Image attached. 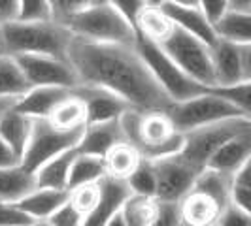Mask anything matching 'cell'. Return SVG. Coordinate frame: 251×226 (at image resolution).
Listing matches in <instances>:
<instances>
[{
    "label": "cell",
    "mask_w": 251,
    "mask_h": 226,
    "mask_svg": "<svg viewBox=\"0 0 251 226\" xmlns=\"http://www.w3.org/2000/svg\"><path fill=\"white\" fill-rule=\"evenodd\" d=\"M66 59L79 85L106 89L132 110L164 112L170 106L134 45L99 44L72 36Z\"/></svg>",
    "instance_id": "1"
},
{
    "label": "cell",
    "mask_w": 251,
    "mask_h": 226,
    "mask_svg": "<svg viewBox=\"0 0 251 226\" xmlns=\"http://www.w3.org/2000/svg\"><path fill=\"white\" fill-rule=\"evenodd\" d=\"M123 141L140 151L146 160H159L181 151L183 136L177 132L164 112L126 110L119 117Z\"/></svg>",
    "instance_id": "2"
},
{
    "label": "cell",
    "mask_w": 251,
    "mask_h": 226,
    "mask_svg": "<svg viewBox=\"0 0 251 226\" xmlns=\"http://www.w3.org/2000/svg\"><path fill=\"white\" fill-rule=\"evenodd\" d=\"M2 53L19 55H51L66 59L72 34L57 21H12L0 25Z\"/></svg>",
    "instance_id": "3"
},
{
    "label": "cell",
    "mask_w": 251,
    "mask_h": 226,
    "mask_svg": "<svg viewBox=\"0 0 251 226\" xmlns=\"http://www.w3.org/2000/svg\"><path fill=\"white\" fill-rule=\"evenodd\" d=\"M61 25L72 36L99 44L134 45L136 38V30L108 2H100L81 12L72 13L61 21Z\"/></svg>",
    "instance_id": "4"
},
{
    "label": "cell",
    "mask_w": 251,
    "mask_h": 226,
    "mask_svg": "<svg viewBox=\"0 0 251 226\" xmlns=\"http://www.w3.org/2000/svg\"><path fill=\"white\" fill-rule=\"evenodd\" d=\"M134 49L138 51V55L142 57L144 64L148 66L150 74L153 75V79L159 83V87L164 90V94L168 96L170 102H181L193 98L197 94H201L206 90L204 85L197 83L195 79H191L179 66H177L164 49L151 42L148 38L136 34L134 38Z\"/></svg>",
    "instance_id": "5"
},
{
    "label": "cell",
    "mask_w": 251,
    "mask_h": 226,
    "mask_svg": "<svg viewBox=\"0 0 251 226\" xmlns=\"http://www.w3.org/2000/svg\"><path fill=\"white\" fill-rule=\"evenodd\" d=\"M164 113L170 117L172 125L179 134H185L189 130H195V128H201L206 125H214L219 121H226V119L251 117L250 113L240 112L232 104L212 94L208 87L204 92L193 96V98L181 102H170V106L164 110Z\"/></svg>",
    "instance_id": "6"
},
{
    "label": "cell",
    "mask_w": 251,
    "mask_h": 226,
    "mask_svg": "<svg viewBox=\"0 0 251 226\" xmlns=\"http://www.w3.org/2000/svg\"><path fill=\"white\" fill-rule=\"evenodd\" d=\"M244 130H251V117L226 119V121H219L214 125L189 130L185 134H181L183 143H181V151L177 155L193 168L202 170V168H206L210 157L215 151L232 136H236Z\"/></svg>",
    "instance_id": "7"
},
{
    "label": "cell",
    "mask_w": 251,
    "mask_h": 226,
    "mask_svg": "<svg viewBox=\"0 0 251 226\" xmlns=\"http://www.w3.org/2000/svg\"><path fill=\"white\" fill-rule=\"evenodd\" d=\"M83 128L61 130V128L51 125L48 119H32L30 136H28L25 151L21 155L19 166L26 170L28 174H34L38 168L44 162H48L50 158L70 149H75Z\"/></svg>",
    "instance_id": "8"
},
{
    "label": "cell",
    "mask_w": 251,
    "mask_h": 226,
    "mask_svg": "<svg viewBox=\"0 0 251 226\" xmlns=\"http://www.w3.org/2000/svg\"><path fill=\"white\" fill-rule=\"evenodd\" d=\"M159 45L191 79H195L204 87H212L215 83L208 44L174 26V30Z\"/></svg>",
    "instance_id": "9"
},
{
    "label": "cell",
    "mask_w": 251,
    "mask_h": 226,
    "mask_svg": "<svg viewBox=\"0 0 251 226\" xmlns=\"http://www.w3.org/2000/svg\"><path fill=\"white\" fill-rule=\"evenodd\" d=\"M28 87H77V77L68 59L51 55H19L13 57Z\"/></svg>",
    "instance_id": "10"
},
{
    "label": "cell",
    "mask_w": 251,
    "mask_h": 226,
    "mask_svg": "<svg viewBox=\"0 0 251 226\" xmlns=\"http://www.w3.org/2000/svg\"><path fill=\"white\" fill-rule=\"evenodd\" d=\"M214 85L251 81V44H232L215 40L210 45Z\"/></svg>",
    "instance_id": "11"
},
{
    "label": "cell",
    "mask_w": 251,
    "mask_h": 226,
    "mask_svg": "<svg viewBox=\"0 0 251 226\" xmlns=\"http://www.w3.org/2000/svg\"><path fill=\"white\" fill-rule=\"evenodd\" d=\"M155 168L157 190L155 198L159 202H179L187 194L201 170L193 168L179 155L164 157L159 160H151Z\"/></svg>",
    "instance_id": "12"
},
{
    "label": "cell",
    "mask_w": 251,
    "mask_h": 226,
    "mask_svg": "<svg viewBox=\"0 0 251 226\" xmlns=\"http://www.w3.org/2000/svg\"><path fill=\"white\" fill-rule=\"evenodd\" d=\"M74 92L81 98L85 106V125L117 121L126 110H130L119 96H115L106 89L77 85L74 87Z\"/></svg>",
    "instance_id": "13"
},
{
    "label": "cell",
    "mask_w": 251,
    "mask_h": 226,
    "mask_svg": "<svg viewBox=\"0 0 251 226\" xmlns=\"http://www.w3.org/2000/svg\"><path fill=\"white\" fill-rule=\"evenodd\" d=\"M251 160V130H244L225 141L210 157L206 168L217 170L226 176H234L244 164Z\"/></svg>",
    "instance_id": "14"
},
{
    "label": "cell",
    "mask_w": 251,
    "mask_h": 226,
    "mask_svg": "<svg viewBox=\"0 0 251 226\" xmlns=\"http://www.w3.org/2000/svg\"><path fill=\"white\" fill-rule=\"evenodd\" d=\"M179 219L185 226H210L215 225L223 205H219L214 198L204 194L197 188H191L187 194L177 202Z\"/></svg>",
    "instance_id": "15"
},
{
    "label": "cell",
    "mask_w": 251,
    "mask_h": 226,
    "mask_svg": "<svg viewBox=\"0 0 251 226\" xmlns=\"http://www.w3.org/2000/svg\"><path fill=\"white\" fill-rule=\"evenodd\" d=\"M72 89L66 87H30L15 102V110L30 119H48L51 110L64 100Z\"/></svg>",
    "instance_id": "16"
},
{
    "label": "cell",
    "mask_w": 251,
    "mask_h": 226,
    "mask_svg": "<svg viewBox=\"0 0 251 226\" xmlns=\"http://www.w3.org/2000/svg\"><path fill=\"white\" fill-rule=\"evenodd\" d=\"M159 8L168 15V19L174 23V26L193 34L195 38L202 40L204 44L212 45L217 40L214 26L201 12V8H183V6H176L172 2H163V4H159Z\"/></svg>",
    "instance_id": "17"
},
{
    "label": "cell",
    "mask_w": 251,
    "mask_h": 226,
    "mask_svg": "<svg viewBox=\"0 0 251 226\" xmlns=\"http://www.w3.org/2000/svg\"><path fill=\"white\" fill-rule=\"evenodd\" d=\"M68 200V190H57V188H40L34 187L26 192L15 205L32 221V223H46L51 213L61 207Z\"/></svg>",
    "instance_id": "18"
},
{
    "label": "cell",
    "mask_w": 251,
    "mask_h": 226,
    "mask_svg": "<svg viewBox=\"0 0 251 226\" xmlns=\"http://www.w3.org/2000/svg\"><path fill=\"white\" fill-rule=\"evenodd\" d=\"M123 141L119 119L110 121V123H99V125H85L81 138L75 145L77 153L83 155H93V157H104L112 149L115 143Z\"/></svg>",
    "instance_id": "19"
},
{
    "label": "cell",
    "mask_w": 251,
    "mask_h": 226,
    "mask_svg": "<svg viewBox=\"0 0 251 226\" xmlns=\"http://www.w3.org/2000/svg\"><path fill=\"white\" fill-rule=\"evenodd\" d=\"M100 200L93 213L85 219L83 226H104V223L112 217L115 211L121 209V203L130 194L125 181L113 179V177H102L100 181Z\"/></svg>",
    "instance_id": "20"
},
{
    "label": "cell",
    "mask_w": 251,
    "mask_h": 226,
    "mask_svg": "<svg viewBox=\"0 0 251 226\" xmlns=\"http://www.w3.org/2000/svg\"><path fill=\"white\" fill-rule=\"evenodd\" d=\"M74 157H75V149H70L42 164L36 172L32 174V177H34V187L68 190V174H70V166H72Z\"/></svg>",
    "instance_id": "21"
},
{
    "label": "cell",
    "mask_w": 251,
    "mask_h": 226,
    "mask_svg": "<svg viewBox=\"0 0 251 226\" xmlns=\"http://www.w3.org/2000/svg\"><path fill=\"white\" fill-rule=\"evenodd\" d=\"M30 128H32V119L17 112L15 104L12 108L0 112V138L19 155V158L25 151V145L30 136Z\"/></svg>",
    "instance_id": "22"
},
{
    "label": "cell",
    "mask_w": 251,
    "mask_h": 226,
    "mask_svg": "<svg viewBox=\"0 0 251 226\" xmlns=\"http://www.w3.org/2000/svg\"><path fill=\"white\" fill-rule=\"evenodd\" d=\"M102 160H104L106 176L113 177V179L126 181L128 177L134 174V170L140 166V162L144 160V157L130 143L119 141V143H115L112 149L102 157Z\"/></svg>",
    "instance_id": "23"
},
{
    "label": "cell",
    "mask_w": 251,
    "mask_h": 226,
    "mask_svg": "<svg viewBox=\"0 0 251 226\" xmlns=\"http://www.w3.org/2000/svg\"><path fill=\"white\" fill-rule=\"evenodd\" d=\"M215 38L232 44H251V13L226 10L214 25Z\"/></svg>",
    "instance_id": "24"
},
{
    "label": "cell",
    "mask_w": 251,
    "mask_h": 226,
    "mask_svg": "<svg viewBox=\"0 0 251 226\" xmlns=\"http://www.w3.org/2000/svg\"><path fill=\"white\" fill-rule=\"evenodd\" d=\"M34 188V177L21 166L0 168V202L17 203Z\"/></svg>",
    "instance_id": "25"
},
{
    "label": "cell",
    "mask_w": 251,
    "mask_h": 226,
    "mask_svg": "<svg viewBox=\"0 0 251 226\" xmlns=\"http://www.w3.org/2000/svg\"><path fill=\"white\" fill-rule=\"evenodd\" d=\"M48 121L61 130H77L85 126V106L72 89V92L61 100L48 115Z\"/></svg>",
    "instance_id": "26"
},
{
    "label": "cell",
    "mask_w": 251,
    "mask_h": 226,
    "mask_svg": "<svg viewBox=\"0 0 251 226\" xmlns=\"http://www.w3.org/2000/svg\"><path fill=\"white\" fill-rule=\"evenodd\" d=\"M134 28H136V34L148 38L155 44H161L174 30V23L168 19V15L159 6L148 4L138 15V21H136Z\"/></svg>",
    "instance_id": "27"
},
{
    "label": "cell",
    "mask_w": 251,
    "mask_h": 226,
    "mask_svg": "<svg viewBox=\"0 0 251 226\" xmlns=\"http://www.w3.org/2000/svg\"><path fill=\"white\" fill-rule=\"evenodd\" d=\"M102 177H106V170H104V160L100 157L83 155L75 151V157L70 166V174H68V190L79 185H87V183H99Z\"/></svg>",
    "instance_id": "28"
},
{
    "label": "cell",
    "mask_w": 251,
    "mask_h": 226,
    "mask_svg": "<svg viewBox=\"0 0 251 226\" xmlns=\"http://www.w3.org/2000/svg\"><path fill=\"white\" fill-rule=\"evenodd\" d=\"M230 179H232V176L221 174V172L212 170V168H202L191 188H197L204 194H208L219 205L225 207L230 203Z\"/></svg>",
    "instance_id": "29"
},
{
    "label": "cell",
    "mask_w": 251,
    "mask_h": 226,
    "mask_svg": "<svg viewBox=\"0 0 251 226\" xmlns=\"http://www.w3.org/2000/svg\"><path fill=\"white\" fill-rule=\"evenodd\" d=\"M119 211L126 226H151L157 213V198L128 194Z\"/></svg>",
    "instance_id": "30"
},
{
    "label": "cell",
    "mask_w": 251,
    "mask_h": 226,
    "mask_svg": "<svg viewBox=\"0 0 251 226\" xmlns=\"http://www.w3.org/2000/svg\"><path fill=\"white\" fill-rule=\"evenodd\" d=\"M28 89L15 59L10 55H0V96H21Z\"/></svg>",
    "instance_id": "31"
},
{
    "label": "cell",
    "mask_w": 251,
    "mask_h": 226,
    "mask_svg": "<svg viewBox=\"0 0 251 226\" xmlns=\"http://www.w3.org/2000/svg\"><path fill=\"white\" fill-rule=\"evenodd\" d=\"M208 90L228 104H232L240 112L251 115V81L230 83V85H212L208 87Z\"/></svg>",
    "instance_id": "32"
},
{
    "label": "cell",
    "mask_w": 251,
    "mask_h": 226,
    "mask_svg": "<svg viewBox=\"0 0 251 226\" xmlns=\"http://www.w3.org/2000/svg\"><path fill=\"white\" fill-rule=\"evenodd\" d=\"M130 194H138V196H148L155 198V190H157V179H155V168L151 160H142L140 166L134 170V174L125 181Z\"/></svg>",
    "instance_id": "33"
},
{
    "label": "cell",
    "mask_w": 251,
    "mask_h": 226,
    "mask_svg": "<svg viewBox=\"0 0 251 226\" xmlns=\"http://www.w3.org/2000/svg\"><path fill=\"white\" fill-rule=\"evenodd\" d=\"M100 200V183H87L68 190V202L87 219L99 205Z\"/></svg>",
    "instance_id": "34"
},
{
    "label": "cell",
    "mask_w": 251,
    "mask_h": 226,
    "mask_svg": "<svg viewBox=\"0 0 251 226\" xmlns=\"http://www.w3.org/2000/svg\"><path fill=\"white\" fill-rule=\"evenodd\" d=\"M230 203L251 211V160L230 179Z\"/></svg>",
    "instance_id": "35"
},
{
    "label": "cell",
    "mask_w": 251,
    "mask_h": 226,
    "mask_svg": "<svg viewBox=\"0 0 251 226\" xmlns=\"http://www.w3.org/2000/svg\"><path fill=\"white\" fill-rule=\"evenodd\" d=\"M53 13L48 0H19L17 21H51Z\"/></svg>",
    "instance_id": "36"
},
{
    "label": "cell",
    "mask_w": 251,
    "mask_h": 226,
    "mask_svg": "<svg viewBox=\"0 0 251 226\" xmlns=\"http://www.w3.org/2000/svg\"><path fill=\"white\" fill-rule=\"evenodd\" d=\"M51 6V13H53V21L61 23L63 19H66L68 15H72L75 12H81L89 6L100 4L106 0H48Z\"/></svg>",
    "instance_id": "37"
},
{
    "label": "cell",
    "mask_w": 251,
    "mask_h": 226,
    "mask_svg": "<svg viewBox=\"0 0 251 226\" xmlns=\"http://www.w3.org/2000/svg\"><path fill=\"white\" fill-rule=\"evenodd\" d=\"M83 223H85V217L79 213L68 200L64 202L61 207H57L51 213L50 219L46 221L48 226H83Z\"/></svg>",
    "instance_id": "38"
},
{
    "label": "cell",
    "mask_w": 251,
    "mask_h": 226,
    "mask_svg": "<svg viewBox=\"0 0 251 226\" xmlns=\"http://www.w3.org/2000/svg\"><path fill=\"white\" fill-rule=\"evenodd\" d=\"M112 8H115L119 15L125 19L128 25L136 26V21H138V15L142 13V10L148 6V0H106ZM136 30V28H134Z\"/></svg>",
    "instance_id": "39"
},
{
    "label": "cell",
    "mask_w": 251,
    "mask_h": 226,
    "mask_svg": "<svg viewBox=\"0 0 251 226\" xmlns=\"http://www.w3.org/2000/svg\"><path fill=\"white\" fill-rule=\"evenodd\" d=\"M217 226H251V211H246L234 203H228L221 209Z\"/></svg>",
    "instance_id": "40"
},
{
    "label": "cell",
    "mask_w": 251,
    "mask_h": 226,
    "mask_svg": "<svg viewBox=\"0 0 251 226\" xmlns=\"http://www.w3.org/2000/svg\"><path fill=\"white\" fill-rule=\"evenodd\" d=\"M179 209L176 202H159L157 200V213L151 226H179Z\"/></svg>",
    "instance_id": "41"
},
{
    "label": "cell",
    "mask_w": 251,
    "mask_h": 226,
    "mask_svg": "<svg viewBox=\"0 0 251 226\" xmlns=\"http://www.w3.org/2000/svg\"><path fill=\"white\" fill-rule=\"evenodd\" d=\"M15 203H2L0 202V226H34Z\"/></svg>",
    "instance_id": "42"
},
{
    "label": "cell",
    "mask_w": 251,
    "mask_h": 226,
    "mask_svg": "<svg viewBox=\"0 0 251 226\" xmlns=\"http://www.w3.org/2000/svg\"><path fill=\"white\" fill-rule=\"evenodd\" d=\"M199 8L206 19L214 25L215 21L228 10V0H199Z\"/></svg>",
    "instance_id": "43"
},
{
    "label": "cell",
    "mask_w": 251,
    "mask_h": 226,
    "mask_svg": "<svg viewBox=\"0 0 251 226\" xmlns=\"http://www.w3.org/2000/svg\"><path fill=\"white\" fill-rule=\"evenodd\" d=\"M19 0H0V25L17 21Z\"/></svg>",
    "instance_id": "44"
},
{
    "label": "cell",
    "mask_w": 251,
    "mask_h": 226,
    "mask_svg": "<svg viewBox=\"0 0 251 226\" xmlns=\"http://www.w3.org/2000/svg\"><path fill=\"white\" fill-rule=\"evenodd\" d=\"M21 158L15 151L0 138V168H13V166H19Z\"/></svg>",
    "instance_id": "45"
},
{
    "label": "cell",
    "mask_w": 251,
    "mask_h": 226,
    "mask_svg": "<svg viewBox=\"0 0 251 226\" xmlns=\"http://www.w3.org/2000/svg\"><path fill=\"white\" fill-rule=\"evenodd\" d=\"M228 8L230 10H238V12L251 13V0H228Z\"/></svg>",
    "instance_id": "46"
},
{
    "label": "cell",
    "mask_w": 251,
    "mask_h": 226,
    "mask_svg": "<svg viewBox=\"0 0 251 226\" xmlns=\"http://www.w3.org/2000/svg\"><path fill=\"white\" fill-rule=\"evenodd\" d=\"M104 226H126V223H125V219L121 217V211H115V213L104 223Z\"/></svg>",
    "instance_id": "47"
},
{
    "label": "cell",
    "mask_w": 251,
    "mask_h": 226,
    "mask_svg": "<svg viewBox=\"0 0 251 226\" xmlns=\"http://www.w3.org/2000/svg\"><path fill=\"white\" fill-rule=\"evenodd\" d=\"M164 2H172V4L183 6V8H199V0H164Z\"/></svg>",
    "instance_id": "48"
},
{
    "label": "cell",
    "mask_w": 251,
    "mask_h": 226,
    "mask_svg": "<svg viewBox=\"0 0 251 226\" xmlns=\"http://www.w3.org/2000/svg\"><path fill=\"white\" fill-rule=\"evenodd\" d=\"M164 0H148V4H151V6H159V4H163Z\"/></svg>",
    "instance_id": "49"
},
{
    "label": "cell",
    "mask_w": 251,
    "mask_h": 226,
    "mask_svg": "<svg viewBox=\"0 0 251 226\" xmlns=\"http://www.w3.org/2000/svg\"><path fill=\"white\" fill-rule=\"evenodd\" d=\"M0 55H4L2 53V32H0Z\"/></svg>",
    "instance_id": "50"
},
{
    "label": "cell",
    "mask_w": 251,
    "mask_h": 226,
    "mask_svg": "<svg viewBox=\"0 0 251 226\" xmlns=\"http://www.w3.org/2000/svg\"><path fill=\"white\" fill-rule=\"evenodd\" d=\"M34 226H48V225H46V223H36Z\"/></svg>",
    "instance_id": "51"
},
{
    "label": "cell",
    "mask_w": 251,
    "mask_h": 226,
    "mask_svg": "<svg viewBox=\"0 0 251 226\" xmlns=\"http://www.w3.org/2000/svg\"><path fill=\"white\" fill-rule=\"evenodd\" d=\"M210 226H217V225H210Z\"/></svg>",
    "instance_id": "52"
}]
</instances>
